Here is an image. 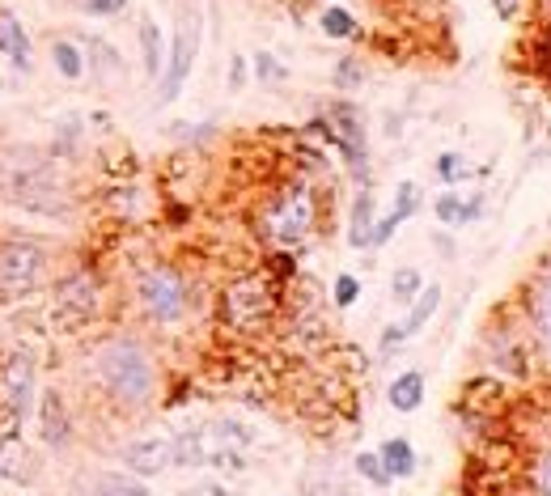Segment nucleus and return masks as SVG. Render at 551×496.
Listing matches in <instances>:
<instances>
[{
	"instance_id": "obj_1",
	"label": "nucleus",
	"mask_w": 551,
	"mask_h": 496,
	"mask_svg": "<svg viewBox=\"0 0 551 496\" xmlns=\"http://www.w3.org/2000/svg\"><path fill=\"white\" fill-rule=\"evenodd\" d=\"M94 378L123 412L149 407V399L157 395V365L149 357V348L132 340V335H119V340L94 352Z\"/></svg>"
},
{
	"instance_id": "obj_2",
	"label": "nucleus",
	"mask_w": 551,
	"mask_h": 496,
	"mask_svg": "<svg viewBox=\"0 0 551 496\" xmlns=\"http://www.w3.org/2000/svg\"><path fill=\"white\" fill-rule=\"evenodd\" d=\"M314 217H318L314 191L306 183H293L263 208V229H268V238L276 246H301L314 234Z\"/></svg>"
},
{
	"instance_id": "obj_3",
	"label": "nucleus",
	"mask_w": 551,
	"mask_h": 496,
	"mask_svg": "<svg viewBox=\"0 0 551 496\" xmlns=\"http://www.w3.org/2000/svg\"><path fill=\"white\" fill-rule=\"evenodd\" d=\"M136 297H140V310H145L157 327H174L191 310L187 280L174 268H149L145 276H140Z\"/></svg>"
},
{
	"instance_id": "obj_4",
	"label": "nucleus",
	"mask_w": 551,
	"mask_h": 496,
	"mask_svg": "<svg viewBox=\"0 0 551 496\" xmlns=\"http://www.w3.org/2000/svg\"><path fill=\"white\" fill-rule=\"evenodd\" d=\"M51 268V255L34 238H9L0 242V293H26L34 289Z\"/></svg>"
},
{
	"instance_id": "obj_5",
	"label": "nucleus",
	"mask_w": 551,
	"mask_h": 496,
	"mask_svg": "<svg viewBox=\"0 0 551 496\" xmlns=\"http://www.w3.org/2000/svg\"><path fill=\"white\" fill-rule=\"evenodd\" d=\"M195 56H200V17L195 13H183L179 30H174V43H170V64L162 68V85H157V98L162 102H174L183 94V85L195 68Z\"/></svg>"
},
{
	"instance_id": "obj_6",
	"label": "nucleus",
	"mask_w": 551,
	"mask_h": 496,
	"mask_svg": "<svg viewBox=\"0 0 551 496\" xmlns=\"http://www.w3.org/2000/svg\"><path fill=\"white\" fill-rule=\"evenodd\" d=\"M272 306H276V297L268 289V280H259V276H246L225 289V318L234 327H259L272 314Z\"/></svg>"
},
{
	"instance_id": "obj_7",
	"label": "nucleus",
	"mask_w": 551,
	"mask_h": 496,
	"mask_svg": "<svg viewBox=\"0 0 551 496\" xmlns=\"http://www.w3.org/2000/svg\"><path fill=\"white\" fill-rule=\"evenodd\" d=\"M34 357L30 352H13L5 361V374H0V386H5V399L13 407V420H26L34 407Z\"/></svg>"
},
{
	"instance_id": "obj_8",
	"label": "nucleus",
	"mask_w": 551,
	"mask_h": 496,
	"mask_svg": "<svg viewBox=\"0 0 551 496\" xmlns=\"http://www.w3.org/2000/svg\"><path fill=\"white\" fill-rule=\"evenodd\" d=\"M327 140H335V145L344 149L352 174H365V166H369L365 132H361V119H357V111H352V106H331V136H327Z\"/></svg>"
},
{
	"instance_id": "obj_9",
	"label": "nucleus",
	"mask_w": 551,
	"mask_h": 496,
	"mask_svg": "<svg viewBox=\"0 0 551 496\" xmlns=\"http://www.w3.org/2000/svg\"><path fill=\"white\" fill-rule=\"evenodd\" d=\"M123 467L136 475H157L174 467V437H140L132 446H123Z\"/></svg>"
},
{
	"instance_id": "obj_10",
	"label": "nucleus",
	"mask_w": 551,
	"mask_h": 496,
	"mask_svg": "<svg viewBox=\"0 0 551 496\" xmlns=\"http://www.w3.org/2000/svg\"><path fill=\"white\" fill-rule=\"evenodd\" d=\"M39 437L47 441V450H68V446H73V416H68L60 391H43V403H39Z\"/></svg>"
},
{
	"instance_id": "obj_11",
	"label": "nucleus",
	"mask_w": 551,
	"mask_h": 496,
	"mask_svg": "<svg viewBox=\"0 0 551 496\" xmlns=\"http://www.w3.org/2000/svg\"><path fill=\"white\" fill-rule=\"evenodd\" d=\"M0 56L13 60L17 73H30V34L13 9H0Z\"/></svg>"
},
{
	"instance_id": "obj_12",
	"label": "nucleus",
	"mask_w": 551,
	"mask_h": 496,
	"mask_svg": "<svg viewBox=\"0 0 551 496\" xmlns=\"http://www.w3.org/2000/svg\"><path fill=\"white\" fill-rule=\"evenodd\" d=\"M0 480L22 484V488H30V484H34V463H30V450H26V441L17 437V433L0 437Z\"/></svg>"
},
{
	"instance_id": "obj_13",
	"label": "nucleus",
	"mask_w": 551,
	"mask_h": 496,
	"mask_svg": "<svg viewBox=\"0 0 551 496\" xmlns=\"http://www.w3.org/2000/svg\"><path fill=\"white\" fill-rule=\"evenodd\" d=\"M416 200H420V187L412 183V179H407V183H399V196H395V208H390L386 212V217L378 221V225H373V234H369V246H386L390 238H395V229L407 221V217H412V212H416Z\"/></svg>"
},
{
	"instance_id": "obj_14",
	"label": "nucleus",
	"mask_w": 551,
	"mask_h": 496,
	"mask_svg": "<svg viewBox=\"0 0 551 496\" xmlns=\"http://www.w3.org/2000/svg\"><path fill=\"white\" fill-rule=\"evenodd\" d=\"M60 310L68 318H94L98 314V285L90 276H73V280H64L60 285Z\"/></svg>"
},
{
	"instance_id": "obj_15",
	"label": "nucleus",
	"mask_w": 551,
	"mask_h": 496,
	"mask_svg": "<svg viewBox=\"0 0 551 496\" xmlns=\"http://www.w3.org/2000/svg\"><path fill=\"white\" fill-rule=\"evenodd\" d=\"M136 39H140V64H145V77L157 81L166 68V39H162V26L153 17H140L136 26Z\"/></svg>"
},
{
	"instance_id": "obj_16",
	"label": "nucleus",
	"mask_w": 551,
	"mask_h": 496,
	"mask_svg": "<svg viewBox=\"0 0 551 496\" xmlns=\"http://www.w3.org/2000/svg\"><path fill=\"white\" fill-rule=\"evenodd\" d=\"M530 323H535L539 344L551 357V268H543L539 280H535V289H530Z\"/></svg>"
},
{
	"instance_id": "obj_17",
	"label": "nucleus",
	"mask_w": 551,
	"mask_h": 496,
	"mask_svg": "<svg viewBox=\"0 0 551 496\" xmlns=\"http://www.w3.org/2000/svg\"><path fill=\"white\" fill-rule=\"evenodd\" d=\"M373 225H378V204H373L369 187H365L361 196L352 200V217H348V246H352V251H365Z\"/></svg>"
},
{
	"instance_id": "obj_18",
	"label": "nucleus",
	"mask_w": 551,
	"mask_h": 496,
	"mask_svg": "<svg viewBox=\"0 0 551 496\" xmlns=\"http://www.w3.org/2000/svg\"><path fill=\"white\" fill-rule=\"evenodd\" d=\"M382 467L390 480H407V475H416V450H412V441L407 437H395V441H382Z\"/></svg>"
},
{
	"instance_id": "obj_19",
	"label": "nucleus",
	"mask_w": 551,
	"mask_h": 496,
	"mask_svg": "<svg viewBox=\"0 0 551 496\" xmlns=\"http://www.w3.org/2000/svg\"><path fill=\"white\" fill-rule=\"evenodd\" d=\"M386 399H390L395 412H416V407L424 403V374H420V369H407V374H399L395 382H390Z\"/></svg>"
},
{
	"instance_id": "obj_20",
	"label": "nucleus",
	"mask_w": 551,
	"mask_h": 496,
	"mask_svg": "<svg viewBox=\"0 0 551 496\" xmlns=\"http://www.w3.org/2000/svg\"><path fill=\"white\" fill-rule=\"evenodd\" d=\"M433 212L441 225H467V221H479V212H484V200H458L454 191L433 200Z\"/></svg>"
},
{
	"instance_id": "obj_21",
	"label": "nucleus",
	"mask_w": 551,
	"mask_h": 496,
	"mask_svg": "<svg viewBox=\"0 0 551 496\" xmlns=\"http://www.w3.org/2000/svg\"><path fill=\"white\" fill-rule=\"evenodd\" d=\"M407 306H412V310H407V323H403V331L407 335H416L424 323H429V318L437 314V306H441V285H424L412 301H407Z\"/></svg>"
},
{
	"instance_id": "obj_22",
	"label": "nucleus",
	"mask_w": 551,
	"mask_h": 496,
	"mask_svg": "<svg viewBox=\"0 0 551 496\" xmlns=\"http://www.w3.org/2000/svg\"><path fill=\"white\" fill-rule=\"evenodd\" d=\"M51 60H56V73L64 81H81L85 77V51H81V43L56 39V43H51Z\"/></svg>"
},
{
	"instance_id": "obj_23",
	"label": "nucleus",
	"mask_w": 551,
	"mask_h": 496,
	"mask_svg": "<svg viewBox=\"0 0 551 496\" xmlns=\"http://www.w3.org/2000/svg\"><path fill=\"white\" fill-rule=\"evenodd\" d=\"M94 496H153L145 484H136L132 475H102L94 484Z\"/></svg>"
},
{
	"instance_id": "obj_24",
	"label": "nucleus",
	"mask_w": 551,
	"mask_h": 496,
	"mask_svg": "<svg viewBox=\"0 0 551 496\" xmlns=\"http://www.w3.org/2000/svg\"><path fill=\"white\" fill-rule=\"evenodd\" d=\"M437 179L441 183H467L471 179V162H467V157H462V153H441L437 157Z\"/></svg>"
},
{
	"instance_id": "obj_25",
	"label": "nucleus",
	"mask_w": 551,
	"mask_h": 496,
	"mask_svg": "<svg viewBox=\"0 0 551 496\" xmlns=\"http://www.w3.org/2000/svg\"><path fill=\"white\" fill-rule=\"evenodd\" d=\"M323 30L331 34V39H357V17H352L348 9H340V5H331L323 13Z\"/></svg>"
},
{
	"instance_id": "obj_26",
	"label": "nucleus",
	"mask_w": 551,
	"mask_h": 496,
	"mask_svg": "<svg viewBox=\"0 0 551 496\" xmlns=\"http://www.w3.org/2000/svg\"><path fill=\"white\" fill-rule=\"evenodd\" d=\"M357 471L365 475V480H369L373 488H390V484H395V480H390V475H386V467H382V458H378V454H373V450L357 454Z\"/></svg>"
},
{
	"instance_id": "obj_27",
	"label": "nucleus",
	"mask_w": 551,
	"mask_h": 496,
	"mask_svg": "<svg viewBox=\"0 0 551 496\" xmlns=\"http://www.w3.org/2000/svg\"><path fill=\"white\" fill-rule=\"evenodd\" d=\"M420 289H424V276H420L416 268H403V272H395V280H390V293H395L403 306H407V301H412Z\"/></svg>"
},
{
	"instance_id": "obj_28",
	"label": "nucleus",
	"mask_w": 551,
	"mask_h": 496,
	"mask_svg": "<svg viewBox=\"0 0 551 496\" xmlns=\"http://www.w3.org/2000/svg\"><path fill=\"white\" fill-rule=\"evenodd\" d=\"M251 64H255V77H259L263 85H280L284 77H289V73H284V64L272 56V51H259V56H255Z\"/></svg>"
},
{
	"instance_id": "obj_29",
	"label": "nucleus",
	"mask_w": 551,
	"mask_h": 496,
	"mask_svg": "<svg viewBox=\"0 0 551 496\" xmlns=\"http://www.w3.org/2000/svg\"><path fill=\"white\" fill-rule=\"evenodd\" d=\"M331 297H335V306L340 310H348V306H357V297H361V280L357 276H335V289H331Z\"/></svg>"
},
{
	"instance_id": "obj_30",
	"label": "nucleus",
	"mask_w": 551,
	"mask_h": 496,
	"mask_svg": "<svg viewBox=\"0 0 551 496\" xmlns=\"http://www.w3.org/2000/svg\"><path fill=\"white\" fill-rule=\"evenodd\" d=\"M81 9L90 17H119L128 9V0H81Z\"/></svg>"
},
{
	"instance_id": "obj_31",
	"label": "nucleus",
	"mask_w": 551,
	"mask_h": 496,
	"mask_svg": "<svg viewBox=\"0 0 551 496\" xmlns=\"http://www.w3.org/2000/svg\"><path fill=\"white\" fill-rule=\"evenodd\" d=\"M403 340H407V331H403V327H386V331H382V344H378V352H382V357H390V352H395Z\"/></svg>"
},
{
	"instance_id": "obj_32",
	"label": "nucleus",
	"mask_w": 551,
	"mask_h": 496,
	"mask_svg": "<svg viewBox=\"0 0 551 496\" xmlns=\"http://www.w3.org/2000/svg\"><path fill=\"white\" fill-rule=\"evenodd\" d=\"M246 85V60L234 56V64H229V90H242Z\"/></svg>"
},
{
	"instance_id": "obj_33",
	"label": "nucleus",
	"mask_w": 551,
	"mask_h": 496,
	"mask_svg": "<svg viewBox=\"0 0 551 496\" xmlns=\"http://www.w3.org/2000/svg\"><path fill=\"white\" fill-rule=\"evenodd\" d=\"M539 488H543V496H551V454L539 463Z\"/></svg>"
},
{
	"instance_id": "obj_34",
	"label": "nucleus",
	"mask_w": 551,
	"mask_h": 496,
	"mask_svg": "<svg viewBox=\"0 0 551 496\" xmlns=\"http://www.w3.org/2000/svg\"><path fill=\"white\" fill-rule=\"evenodd\" d=\"M513 9H518V0H496V13L501 17H513Z\"/></svg>"
},
{
	"instance_id": "obj_35",
	"label": "nucleus",
	"mask_w": 551,
	"mask_h": 496,
	"mask_svg": "<svg viewBox=\"0 0 551 496\" xmlns=\"http://www.w3.org/2000/svg\"><path fill=\"white\" fill-rule=\"evenodd\" d=\"M0 90H5V81H0Z\"/></svg>"
}]
</instances>
